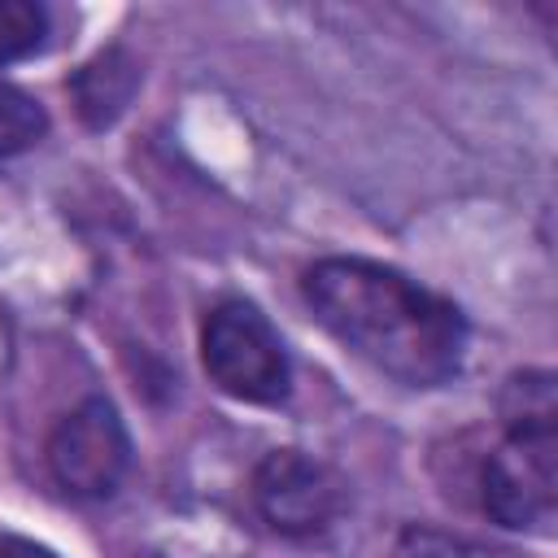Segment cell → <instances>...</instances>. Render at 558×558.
I'll list each match as a JSON object with an SVG mask.
<instances>
[{"label": "cell", "mask_w": 558, "mask_h": 558, "mask_svg": "<svg viewBox=\"0 0 558 558\" xmlns=\"http://www.w3.org/2000/svg\"><path fill=\"white\" fill-rule=\"evenodd\" d=\"M392 558H523V554L497 549L484 541H466V536H453L440 527H405Z\"/></svg>", "instance_id": "ba28073f"}, {"label": "cell", "mask_w": 558, "mask_h": 558, "mask_svg": "<svg viewBox=\"0 0 558 558\" xmlns=\"http://www.w3.org/2000/svg\"><path fill=\"white\" fill-rule=\"evenodd\" d=\"M253 501L275 532L314 536L340 510V480L296 449H275L253 475Z\"/></svg>", "instance_id": "5b68a950"}, {"label": "cell", "mask_w": 558, "mask_h": 558, "mask_svg": "<svg viewBox=\"0 0 558 558\" xmlns=\"http://www.w3.org/2000/svg\"><path fill=\"white\" fill-rule=\"evenodd\" d=\"M501 414H506V427H554V418H558L554 375H545V371L514 375L501 392Z\"/></svg>", "instance_id": "8992f818"}, {"label": "cell", "mask_w": 558, "mask_h": 558, "mask_svg": "<svg viewBox=\"0 0 558 558\" xmlns=\"http://www.w3.org/2000/svg\"><path fill=\"white\" fill-rule=\"evenodd\" d=\"M201 362L209 379L240 401L275 405L288 397V353L266 314L248 301H222L201 331Z\"/></svg>", "instance_id": "7a4b0ae2"}, {"label": "cell", "mask_w": 558, "mask_h": 558, "mask_svg": "<svg viewBox=\"0 0 558 558\" xmlns=\"http://www.w3.org/2000/svg\"><path fill=\"white\" fill-rule=\"evenodd\" d=\"M301 288L340 344L401 384L432 388L462 366L466 323L458 305L388 266L327 257L305 270Z\"/></svg>", "instance_id": "6da1fadb"}, {"label": "cell", "mask_w": 558, "mask_h": 558, "mask_svg": "<svg viewBox=\"0 0 558 558\" xmlns=\"http://www.w3.org/2000/svg\"><path fill=\"white\" fill-rule=\"evenodd\" d=\"M44 126H48V118H44L39 100L13 83H0V161L39 144Z\"/></svg>", "instance_id": "52a82bcc"}, {"label": "cell", "mask_w": 558, "mask_h": 558, "mask_svg": "<svg viewBox=\"0 0 558 558\" xmlns=\"http://www.w3.org/2000/svg\"><path fill=\"white\" fill-rule=\"evenodd\" d=\"M0 558H57L48 545L39 541H26V536H13V532H0Z\"/></svg>", "instance_id": "30bf717a"}, {"label": "cell", "mask_w": 558, "mask_h": 558, "mask_svg": "<svg viewBox=\"0 0 558 558\" xmlns=\"http://www.w3.org/2000/svg\"><path fill=\"white\" fill-rule=\"evenodd\" d=\"M131 462V440L109 401H83L48 436L52 480L74 497H109Z\"/></svg>", "instance_id": "277c9868"}, {"label": "cell", "mask_w": 558, "mask_h": 558, "mask_svg": "<svg viewBox=\"0 0 558 558\" xmlns=\"http://www.w3.org/2000/svg\"><path fill=\"white\" fill-rule=\"evenodd\" d=\"M48 13L31 0H0V61L26 57L44 44Z\"/></svg>", "instance_id": "9c48e42d"}, {"label": "cell", "mask_w": 558, "mask_h": 558, "mask_svg": "<svg viewBox=\"0 0 558 558\" xmlns=\"http://www.w3.org/2000/svg\"><path fill=\"white\" fill-rule=\"evenodd\" d=\"M558 506V427H510L484 462V510L501 527L549 532Z\"/></svg>", "instance_id": "3957f363"}]
</instances>
